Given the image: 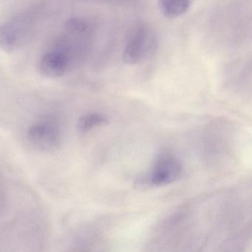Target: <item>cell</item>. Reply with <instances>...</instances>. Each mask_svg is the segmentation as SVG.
Wrapping results in <instances>:
<instances>
[{"label": "cell", "instance_id": "cell-3", "mask_svg": "<svg viewBox=\"0 0 252 252\" xmlns=\"http://www.w3.org/2000/svg\"><path fill=\"white\" fill-rule=\"evenodd\" d=\"M34 18L29 12L22 13L10 19L0 29V46L11 53L24 46L34 29Z\"/></svg>", "mask_w": 252, "mask_h": 252}, {"label": "cell", "instance_id": "cell-4", "mask_svg": "<svg viewBox=\"0 0 252 252\" xmlns=\"http://www.w3.org/2000/svg\"><path fill=\"white\" fill-rule=\"evenodd\" d=\"M28 138L34 148L45 153L58 150L62 142L58 126L50 122H40L32 125L28 130Z\"/></svg>", "mask_w": 252, "mask_h": 252}, {"label": "cell", "instance_id": "cell-7", "mask_svg": "<svg viewBox=\"0 0 252 252\" xmlns=\"http://www.w3.org/2000/svg\"><path fill=\"white\" fill-rule=\"evenodd\" d=\"M109 123V119L102 113H92L84 115L78 122V130L81 133H86L94 128L104 126Z\"/></svg>", "mask_w": 252, "mask_h": 252}, {"label": "cell", "instance_id": "cell-5", "mask_svg": "<svg viewBox=\"0 0 252 252\" xmlns=\"http://www.w3.org/2000/svg\"><path fill=\"white\" fill-rule=\"evenodd\" d=\"M70 64L69 56L56 47L42 56L39 63V70L46 77H60L65 73Z\"/></svg>", "mask_w": 252, "mask_h": 252}, {"label": "cell", "instance_id": "cell-2", "mask_svg": "<svg viewBox=\"0 0 252 252\" xmlns=\"http://www.w3.org/2000/svg\"><path fill=\"white\" fill-rule=\"evenodd\" d=\"M181 173L180 160L172 153L163 152L156 158L150 170L138 178L135 185L139 188L164 187L179 179Z\"/></svg>", "mask_w": 252, "mask_h": 252}, {"label": "cell", "instance_id": "cell-1", "mask_svg": "<svg viewBox=\"0 0 252 252\" xmlns=\"http://www.w3.org/2000/svg\"><path fill=\"white\" fill-rule=\"evenodd\" d=\"M158 48V36L154 29L146 23L136 25L130 31L124 50V63L137 64L153 57Z\"/></svg>", "mask_w": 252, "mask_h": 252}, {"label": "cell", "instance_id": "cell-8", "mask_svg": "<svg viewBox=\"0 0 252 252\" xmlns=\"http://www.w3.org/2000/svg\"><path fill=\"white\" fill-rule=\"evenodd\" d=\"M88 23L86 20L82 18H71L69 19L66 22L64 29L66 32L70 36H77L85 34L88 32Z\"/></svg>", "mask_w": 252, "mask_h": 252}, {"label": "cell", "instance_id": "cell-6", "mask_svg": "<svg viewBox=\"0 0 252 252\" xmlns=\"http://www.w3.org/2000/svg\"><path fill=\"white\" fill-rule=\"evenodd\" d=\"M158 4L160 11L165 17L173 18L187 12L191 2L188 0H162Z\"/></svg>", "mask_w": 252, "mask_h": 252}]
</instances>
